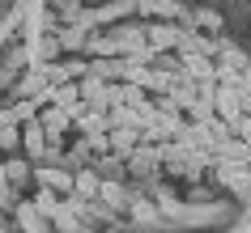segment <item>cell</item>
Instances as JSON below:
<instances>
[{"label": "cell", "mask_w": 251, "mask_h": 233, "mask_svg": "<svg viewBox=\"0 0 251 233\" xmlns=\"http://www.w3.org/2000/svg\"><path fill=\"white\" fill-rule=\"evenodd\" d=\"M0 148L17 153V148H22V127H4V131H0Z\"/></svg>", "instance_id": "11"}, {"label": "cell", "mask_w": 251, "mask_h": 233, "mask_svg": "<svg viewBox=\"0 0 251 233\" xmlns=\"http://www.w3.org/2000/svg\"><path fill=\"white\" fill-rule=\"evenodd\" d=\"M4 182L9 178H4V166H0V199H9V187H4Z\"/></svg>", "instance_id": "14"}, {"label": "cell", "mask_w": 251, "mask_h": 233, "mask_svg": "<svg viewBox=\"0 0 251 233\" xmlns=\"http://www.w3.org/2000/svg\"><path fill=\"white\" fill-rule=\"evenodd\" d=\"M179 64H183V77L192 81V85H204V81H217V64H213L209 55H183Z\"/></svg>", "instance_id": "3"}, {"label": "cell", "mask_w": 251, "mask_h": 233, "mask_svg": "<svg viewBox=\"0 0 251 233\" xmlns=\"http://www.w3.org/2000/svg\"><path fill=\"white\" fill-rule=\"evenodd\" d=\"M102 199H106V204H124V191H119V187H115V182H102Z\"/></svg>", "instance_id": "12"}, {"label": "cell", "mask_w": 251, "mask_h": 233, "mask_svg": "<svg viewBox=\"0 0 251 233\" xmlns=\"http://www.w3.org/2000/svg\"><path fill=\"white\" fill-rule=\"evenodd\" d=\"M166 102H171V110H179V115H183V110H192V106H196V85L183 77L171 93H166Z\"/></svg>", "instance_id": "5"}, {"label": "cell", "mask_w": 251, "mask_h": 233, "mask_svg": "<svg viewBox=\"0 0 251 233\" xmlns=\"http://www.w3.org/2000/svg\"><path fill=\"white\" fill-rule=\"evenodd\" d=\"M77 199H94V195H102V178H98V169H77V187H73Z\"/></svg>", "instance_id": "6"}, {"label": "cell", "mask_w": 251, "mask_h": 233, "mask_svg": "<svg viewBox=\"0 0 251 233\" xmlns=\"http://www.w3.org/2000/svg\"><path fill=\"white\" fill-rule=\"evenodd\" d=\"M34 212H39V216H60L64 204H60V195H55V191H43V187H39V195H34Z\"/></svg>", "instance_id": "9"}, {"label": "cell", "mask_w": 251, "mask_h": 233, "mask_svg": "<svg viewBox=\"0 0 251 233\" xmlns=\"http://www.w3.org/2000/svg\"><path fill=\"white\" fill-rule=\"evenodd\" d=\"M22 144H26V153L34 157V161H43V153H47V131H43V123L39 119H34V123H26V127H22Z\"/></svg>", "instance_id": "4"}, {"label": "cell", "mask_w": 251, "mask_h": 233, "mask_svg": "<svg viewBox=\"0 0 251 233\" xmlns=\"http://www.w3.org/2000/svg\"><path fill=\"white\" fill-rule=\"evenodd\" d=\"M13 115H17V123L26 127V123H34V119L43 115V106L34 102V98H13Z\"/></svg>", "instance_id": "10"}, {"label": "cell", "mask_w": 251, "mask_h": 233, "mask_svg": "<svg viewBox=\"0 0 251 233\" xmlns=\"http://www.w3.org/2000/svg\"><path fill=\"white\" fill-rule=\"evenodd\" d=\"M4 178H9V187H26L30 178H34V166H30V161H4Z\"/></svg>", "instance_id": "8"}, {"label": "cell", "mask_w": 251, "mask_h": 233, "mask_svg": "<svg viewBox=\"0 0 251 233\" xmlns=\"http://www.w3.org/2000/svg\"><path fill=\"white\" fill-rule=\"evenodd\" d=\"M34 178L43 191H55V195H73V187H77V174H68L60 166H34Z\"/></svg>", "instance_id": "2"}, {"label": "cell", "mask_w": 251, "mask_h": 233, "mask_svg": "<svg viewBox=\"0 0 251 233\" xmlns=\"http://www.w3.org/2000/svg\"><path fill=\"white\" fill-rule=\"evenodd\" d=\"M55 106L73 115V110L81 106V81H64V85H55Z\"/></svg>", "instance_id": "7"}, {"label": "cell", "mask_w": 251, "mask_h": 233, "mask_svg": "<svg viewBox=\"0 0 251 233\" xmlns=\"http://www.w3.org/2000/svg\"><path fill=\"white\" fill-rule=\"evenodd\" d=\"M192 26H166V21H149L145 26V47L158 55H171L175 47H183V34Z\"/></svg>", "instance_id": "1"}, {"label": "cell", "mask_w": 251, "mask_h": 233, "mask_svg": "<svg viewBox=\"0 0 251 233\" xmlns=\"http://www.w3.org/2000/svg\"><path fill=\"white\" fill-rule=\"evenodd\" d=\"M4 127H22L17 115H13V106H4V110H0V131H4Z\"/></svg>", "instance_id": "13"}]
</instances>
